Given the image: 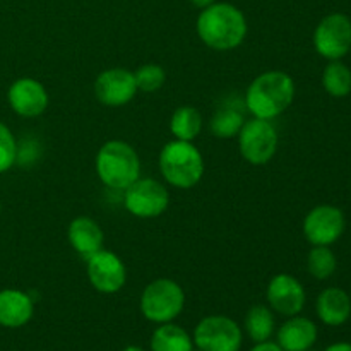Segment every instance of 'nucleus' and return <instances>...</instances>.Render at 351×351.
I'll return each mask as SVG.
<instances>
[{
	"label": "nucleus",
	"instance_id": "obj_21",
	"mask_svg": "<svg viewBox=\"0 0 351 351\" xmlns=\"http://www.w3.org/2000/svg\"><path fill=\"white\" fill-rule=\"evenodd\" d=\"M245 332L254 343L269 341L274 332V315L266 305H254L249 308L243 322Z\"/></svg>",
	"mask_w": 351,
	"mask_h": 351
},
{
	"label": "nucleus",
	"instance_id": "obj_30",
	"mask_svg": "<svg viewBox=\"0 0 351 351\" xmlns=\"http://www.w3.org/2000/svg\"><path fill=\"white\" fill-rule=\"evenodd\" d=\"M123 351H144L143 348H139V346H127Z\"/></svg>",
	"mask_w": 351,
	"mask_h": 351
},
{
	"label": "nucleus",
	"instance_id": "obj_31",
	"mask_svg": "<svg viewBox=\"0 0 351 351\" xmlns=\"http://www.w3.org/2000/svg\"><path fill=\"white\" fill-rule=\"evenodd\" d=\"M304 351H312V348L311 350H304Z\"/></svg>",
	"mask_w": 351,
	"mask_h": 351
},
{
	"label": "nucleus",
	"instance_id": "obj_27",
	"mask_svg": "<svg viewBox=\"0 0 351 351\" xmlns=\"http://www.w3.org/2000/svg\"><path fill=\"white\" fill-rule=\"evenodd\" d=\"M250 351H285L281 348L278 343H273V341H263V343H256V346H254Z\"/></svg>",
	"mask_w": 351,
	"mask_h": 351
},
{
	"label": "nucleus",
	"instance_id": "obj_23",
	"mask_svg": "<svg viewBox=\"0 0 351 351\" xmlns=\"http://www.w3.org/2000/svg\"><path fill=\"white\" fill-rule=\"evenodd\" d=\"M322 86L335 98H345L351 93V71L341 60H331L322 74Z\"/></svg>",
	"mask_w": 351,
	"mask_h": 351
},
{
	"label": "nucleus",
	"instance_id": "obj_5",
	"mask_svg": "<svg viewBox=\"0 0 351 351\" xmlns=\"http://www.w3.org/2000/svg\"><path fill=\"white\" fill-rule=\"evenodd\" d=\"M185 293L180 285L168 278H160L144 288L141 295V312L154 324L173 322L182 314Z\"/></svg>",
	"mask_w": 351,
	"mask_h": 351
},
{
	"label": "nucleus",
	"instance_id": "obj_15",
	"mask_svg": "<svg viewBox=\"0 0 351 351\" xmlns=\"http://www.w3.org/2000/svg\"><path fill=\"white\" fill-rule=\"evenodd\" d=\"M34 312L33 298L21 290L0 291V326L17 329L31 321Z\"/></svg>",
	"mask_w": 351,
	"mask_h": 351
},
{
	"label": "nucleus",
	"instance_id": "obj_26",
	"mask_svg": "<svg viewBox=\"0 0 351 351\" xmlns=\"http://www.w3.org/2000/svg\"><path fill=\"white\" fill-rule=\"evenodd\" d=\"M17 160V143L5 123L0 122V173L14 167Z\"/></svg>",
	"mask_w": 351,
	"mask_h": 351
},
{
	"label": "nucleus",
	"instance_id": "obj_16",
	"mask_svg": "<svg viewBox=\"0 0 351 351\" xmlns=\"http://www.w3.org/2000/svg\"><path fill=\"white\" fill-rule=\"evenodd\" d=\"M67 237L72 249L84 259L101 250L103 240H105L103 230L99 228L98 223L88 216H79V218L72 219L67 230Z\"/></svg>",
	"mask_w": 351,
	"mask_h": 351
},
{
	"label": "nucleus",
	"instance_id": "obj_7",
	"mask_svg": "<svg viewBox=\"0 0 351 351\" xmlns=\"http://www.w3.org/2000/svg\"><path fill=\"white\" fill-rule=\"evenodd\" d=\"M239 147L243 160L250 165H266L273 160L278 149V132L269 120H247L239 132Z\"/></svg>",
	"mask_w": 351,
	"mask_h": 351
},
{
	"label": "nucleus",
	"instance_id": "obj_11",
	"mask_svg": "<svg viewBox=\"0 0 351 351\" xmlns=\"http://www.w3.org/2000/svg\"><path fill=\"white\" fill-rule=\"evenodd\" d=\"M88 263V280L91 287L99 293H117L122 290L127 280V271L122 259L110 250H98Z\"/></svg>",
	"mask_w": 351,
	"mask_h": 351
},
{
	"label": "nucleus",
	"instance_id": "obj_18",
	"mask_svg": "<svg viewBox=\"0 0 351 351\" xmlns=\"http://www.w3.org/2000/svg\"><path fill=\"white\" fill-rule=\"evenodd\" d=\"M319 319L326 326H343L351 315V298L341 288H326L315 304Z\"/></svg>",
	"mask_w": 351,
	"mask_h": 351
},
{
	"label": "nucleus",
	"instance_id": "obj_6",
	"mask_svg": "<svg viewBox=\"0 0 351 351\" xmlns=\"http://www.w3.org/2000/svg\"><path fill=\"white\" fill-rule=\"evenodd\" d=\"M194 345L201 351H240L242 328L226 315H208L194 329Z\"/></svg>",
	"mask_w": 351,
	"mask_h": 351
},
{
	"label": "nucleus",
	"instance_id": "obj_2",
	"mask_svg": "<svg viewBox=\"0 0 351 351\" xmlns=\"http://www.w3.org/2000/svg\"><path fill=\"white\" fill-rule=\"evenodd\" d=\"M295 82L290 74L269 71L257 75L245 93V106L256 119L273 120L293 103Z\"/></svg>",
	"mask_w": 351,
	"mask_h": 351
},
{
	"label": "nucleus",
	"instance_id": "obj_19",
	"mask_svg": "<svg viewBox=\"0 0 351 351\" xmlns=\"http://www.w3.org/2000/svg\"><path fill=\"white\" fill-rule=\"evenodd\" d=\"M194 339L173 322L160 324L151 336V351H194Z\"/></svg>",
	"mask_w": 351,
	"mask_h": 351
},
{
	"label": "nucleus",
	"instance_id": "obj_20",
	"mask_svg": "<svg viewBox=\"0 0 351 351\" xmlns=\"http://www.w3.org/2000/svg\"><path fill=\"white\" fill-rule=\"evenodd\" d=\"M170 130L178 141L192 143L202 130V115L194 106H180L171 115Z\"/></svg>",
	"mask_w": 351,
	"mask_h": 351
},
{
	"label": "nucleus",
	"instance_id": "obj_3",
	"mask_svg": "<svg viewBox=\"0 0 351 351\" xmlns=\"http://www.w3.org/2000/svg\"><path fill=\"white\" fill-rule=\"evenodd\" d=\"M96 173L106 187L125 191L139 178V156L130 144L123 141H108L96 154Z\"/></svg>",
	"mask_w": 351,
	"mask_h": 351
},
{
	"label": "nucleus",
	"instance_id": "obj_14",
	"mask_svg": "<svg viewBox=\"0 0 351 351\" xmlns=\"http://www.w3.org/2000/svg\"><path fill=\"white\" fill-rule=\"evenodd\" d=\"M9 105L17 115L33 119L41 115L48 106V93L41 82L31 77H21L10 84L7 93Z\"/></svg>",
	"mask_w": 351,
	"mask_h": 351
},
{
	"label": "nucleus",
	"instance_id": "obj_17",
	"mask_svg": "<svg viewBox=\"0 0 351 351\" xmlns=\"http://www.w3.org/2000/svg\"><path fill=\"white\" fill-rule=\"evenodd\" d=\"M317 341V326L307 317L293 315L278 331V345L285 351L311 350Z\"/></svg>",
	"mask_w": 351,
	"mask_h": 351
},
{
	"label": "nucleus",
	"instance_id": "obj_28",
	"mask_svg": "<svg viewBox=\"0 0 351 351\" xmlns=\"http://www.w3.org/2000/svg\"><path fill=\"white\" fill-rule=\"evenodd\" d=\"M324 351H351V343H346V341L335 343V345L328 346Z\"/></svg>",
	"mask_w": 351,
	"mask_h": 351
},
{
	"label": "nucleus",
	"instance_id": "obj_10",
	"mask_svg": "<svg viewBox=\"0 0 351 351\" xmlns=\"http://www.w3.org/2000/svg\"><path fill=\"white\" fill-rule=\"evenodd\" d=\"M345 215L329 204L317 206L304 219V235L312 245H332L345 233Z\"/></svg>",
	"mask_w": 351,
	"mask_h": 351
},
{
	"label": "nucleus",
	"instance_id": "obj_24",
	"mask_svg": "<svg viewBox=\"0 0 351 351\" xmlns=\"http://www.w3.org/2000/svg\"><path fill=\"white\" fill-rule=\"evenodd\" d=\"M336 256L328 245H314L307 257V269L315 280H328L335 274Z\"/></svg>",
	"mask_w": 351,
	"mask_h": 351
},
{
	"label": "nucleus",
	"instance_id": "obj_13",
	"mask_svg": "<svg viewBox=\"0 0 351 351\" xmlns=\"http://www.w3.org/2000/svg\"><path fill=\"white\" fill-rule=\"evenodd\" d=\"M266 298L274 312L287 317H293L302 312L305 305V290L297 278L290 274H276L269 281Z\"/></svg>",
	"mask_w": 351,
	"mask_h": 351
},
{
	"label": "nucleus",
	"instance_id": "obj_25",
	"mask_svg": "<svg viewBox=\"0 0 351 351\" xmlns=\"http://www.w3.org/2000/svg\"><path fill=\"white\" fill-rule=\"evenodd\" d=\"M134 79H136L137 91L154 93L165 84L167 74H165V71L160 65L146 64L134 72Z\"/></svg>",
	"mask_w": 351,
	"mask_h": 351
},
{
	"label": "nucleus",
	"instance_id": "obj_9",
	"mask_svg": "<svg viewBox=\"0 0 351 351\" xmlns=\"http://www.w3.org/2000/svg\"><path fill=\"white\" fill-rule=\"evenodd\" d=\"M314 47L328 60H341L351 50V19L345 14H329L314 31Z\"/></svg>",
	"mask_w": 351,
	"mask_h": 351
},
{
	"label": "nucleus",
	"instance_id": "obj_22",
	"mask_svg": "<svg viewBox=\"0 0 351 351\" xmlns=\"http://www.w3.org/2000/svg\"><path fill=\"white\" fill-rule=\"evenodd\" d=\"M243 123H245V119H243L240 108L233 105H223L213 115L211 122H209V130L213 136L219 137V139H230V137L239 136Z\"/></svg>",
	"mask_w": 351,
	"mask_h": 351
},
{
	"label": "nucleus",
	"instance_id": "obj_32",
	"mask_svg": "<svg viewBox=\"0 0 351 351\" xmlns=\"http://www.w3.org/2000/svg\"><path fill=\"white\" fill-rule=\"evenodd\" d=\"M0 211H2V206H0Z\"/></svg>",
	"mask_w": 351,
	"mask_h": 351
},
{
	"label": "nucleus",
	"instance_id": "obj_1",
	"mask_svg": "<svg viewBox=\"0 0 351 351\" xmlns=\"http://www.w3.org/2000/svg\"><path fill=\"white\" fill-rule=\"evenodd\" d=\"M202 43L218 51L240 47L247 36V19L232 3H211L202 9L195 24Z\"/></svg>",
	"mask_w": 351,
	"mask_h": 351
},
{
	"label": "nucleus",
	"instance_id": "obj_4",
	"mask_svg": "<svg viewBox=\"0 0 351 351\" xmlns=\"http://www.w3.org/2000/svg\"><path fill=\"white\" fill-rule=\"evenodd\" d=\"M160 170L165 180L177 189H192L204 175V160L189 141H171L160 153Z\"/></svg>",
	"mask_w": 351,
	"mask_h": 351
},
{
	"label": "nucleus",
	"instance_id": "obj_8",
	"mask_svg": "<svg viewBox=\"0 0 351 351\" xmlns=\"http://www.w3.org/2000/svg\"><path fill=\"white\" fill-rule=\"evenodd\" d=\"M123 204L127 211L137 218H158L167 211L170 204V194L158 180L137 178L132 185L125 189Z\"/></svg>",
	"mask_w": 351,
	"mask_h": 351
},
{
	"label": "nucleus",
	"instance_id": "obj_12",
	"mask_svg": "<svg viewBox=\"0 0 351 351\" xmlns=\"http://www.w3.org/2000/svg\"><path fill=\"white\" fill-rule=\"evenodd\" d=\"M137 93L134 72L127 69H106L96 77L95 95L98 101L105 106H123L134 99Z\"/></svg>",
	"mask_w": 351,
	"mask_h": 351
},
{
	"label": "nucleus",
	"instance_id": "obj_29",
	"mask_svg": "<svg viewBox=\"0 0 351 351\" xmlns=\"http://www.w3.org/2000/svg\"><path fill=\"white\" fill-rule=\"evenodd\" d=\"M192 3H194L195 7H199V9H206V7H209L211 3H215V0H191Z\"/></svg>",
	"mask_w": 351,
	"mask_h": 351
}]
</instances>
